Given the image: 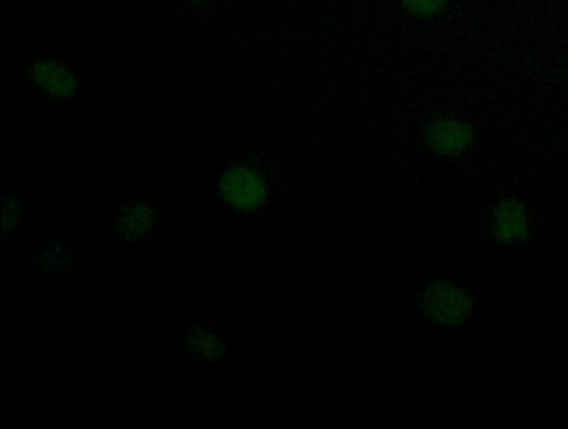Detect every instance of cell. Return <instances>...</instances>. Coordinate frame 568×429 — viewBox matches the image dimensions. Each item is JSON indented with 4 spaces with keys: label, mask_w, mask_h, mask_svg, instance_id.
<instances>
[{
    "label": "cell",
    "mask_w": 568,
    "mask_h": 429,
    "mask_svg": "<svg viewBox=\"0 0 568 429\" xmlns=\"http://www.w3.org/2000/svg\"><path fill=\"white\" fill-rule=\"evenodd\" d=\"M221 189L227 202L240 209H253L265 198V183L253 168L235 165L224 172Z\"/></svg>",
    "instance_id": "cell-1"
},
{
    "label": "cell",
    "mask_w": 568,
    "mask_h": 429,
    "mask_svg": "<svg viewBox=\"0 0 568 429\" xmlns=\"http://www.w3.org/2000/svg\"><path fill=\"white\" fill-rule=\"evenodd\" d=\"M427 142L441 155H461L472 144V130L460 121H436L427 130Z\"/></svg>",
    "instance_id": "cell-2"
},
{
    "label": "cell",
    "mask_w": 568,
    "mask_h": 429,
    "mask_svg": "<svg viewBox=\"0 0 568 429\" xmlns=\"http://www.w3.org/2000/svg\"><path fill=\"white\" fill-rule=\"evenodd\" d=\"M427 310L441 324H455L464 318L467 301L458 289L448 284H436L427 295Z\"/></svg>",
    "instance_id": "cell-3"
},
{
    "label": "cell",
    "mask_w": 568,
    "mask_h": 429,
    "mask_svg": "<svg viewBox=\"0 0 568 429\" xmlns=\"http://www.w3.org/2000/svg\"><path fill=\"white\" fill-rule=\"evenodd\" d=\"M31 78L47 94L70 97L76 94L77 82L67 67L55 61H41L31 69Z\"/></svg>",
    "instance_id": "cell-4"
},
{
    "label": "cell",
    "mask_w": 568,
    "mask_h": 429,
    "mask_svg": "<svg viewBox=\"0 0 568 429\" xmlns=\"http://www.w3.org/2000/svg\"><path fill=\"white\" fill-rule=\"evenodd\" d=\"M526 233V216L523 207L514 200L500 204L495 212V235L500 242L522 241Z\"/></svg>",
    "instance_id": "cell-5"
},
{
    "label": "cell",
    "mask_w": 568,
    "mask_h": 429,
    "mask_svg": "<svg viewBox=\"0 0 568 429\" xmlns=\"http://www.w3.org/2000/svg\"><path fill=\"white\" fill-rule=\"evenodd\" d=\"M154 218L151 209L142 204H130L118 215V228L129 241H138L153 230Z\"/></svg>",
    "instance_id": "cell-6"
},
{
    "label": "cell",
    "mask_w": 568,
    "mask_h": 429,
    "mask_svg": "<svg viewBox=\"0 0 568 429\" xmlns=\"http://www.w3.org/2000/svg\"><path fill=\"white\" fill-rule=\"evenodd\" d=\"M411 16L434 18L445 11L448 0H399Z\"/></svg>",
    "instance_id": "cell-7"
}]
</instances>
